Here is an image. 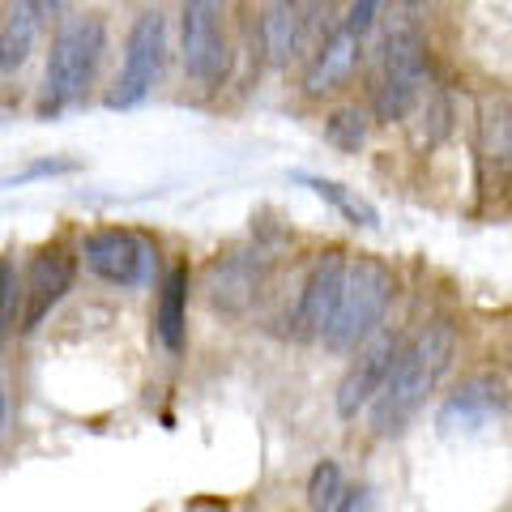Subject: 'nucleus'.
<instances>
[{
  "instance_id": "1",
  "label": "nucleus",
  "mask_w": 512,
  "mask_h": 512,
  "mask_svg": "<svg viewBox=\"0 0 512 512\" xmlns=\"http://www.w3.org/2000/svg\"><path fill=\"white\" fill-rule=\"evenodd\" d=\"M453 350H457V333L453 325H427L423 333H414L410 342H402L397 350V359L389 367V380L380 384V393L372 397V431L376 436H402L410 427V419L423 410L427 393H436L440 376L448 372V363H453Z\"/></svg>"
},
{
  "instance_id": "2",
  "label": "nucleus",
  "mask_w": 512,
  "mask_h": 512,
  "mask_svg": "<svg viewBox=\"0 0 512 512\" xmlns=\"http://www.w3.org/2000/svg\"><path fill=\"white\" fill-rule=\"evenodd\" d=\"M107 52V22L99 13H82V18H64L52 35V52H47L43 86H39V120H56L86 94L99 77V64Z\"/></svg>"
},
{
  "instance_id": "3",
  "label": "nucleus",
  "mask_w": 512,
  "mask_h": 512,
  "mask_svg": "<svg viewBox=\"0 0 512 512\" xmlns=\"http://www.w3.org/2000/svg\"><path fill=\"white\" fill-rule=\"evenodd\" d=\"M397 282L389 274V265L376 261V256H359V261L346 265V282H342V295H338V308H333L325 333L320 342L333 355H346L355 350L359 342H367L372 333L380 329L384 312L393 303Z\"/></svg>"
},
{
  "instance_id": "4",
  "label": "nucleus",
  "mask_w": 512,
  "mask_h": 512,
  "mask_svg": "<svg viewBox=\"0 0 512 512\" xmlns=\"http://www.w3.org/2000/svg\"><path fill=\"white\" fill-rule=\"evenodd\" d=\"M427 94V39L419 26H393L376 52L372 107L384 124L406 120Z\"/></svg>"
},
{
  "instance_id": "5",
  "label": "nucleus",
  "mask_w": 512,
  "mask_h": 512,
  "mask_svg": "<svg viewBox=\"0 0 512 512\" xmlns=\"http://www.w3.org/2000/svg\"><path fill=\"white\" fill-rule=\"evenodd\" d=\"M184 73L201 90H218L231 73V35H227V0H184L180 18Z\"/></svg>"
},
{
  "instance_id": "6",
  "label": "nucleus",
  "mask_w": 512,
  "mask_h": 512,
  "mask_svg": "<svg viewBox=\"0 0 512 512\" xmlns=\"http://www.w3.org/2000/svg\"><path fill=\"white\" fill-rule=\"evenodd\" d=\"M77 256L69 244H47L26 261V269L18 274V329L13 333H35L47 316H52L64 299H69L73 282H77Z\"/></svg>"
},
{
  "instance_id": "7",
  "label": "nucleus",
  "mask_w": 512,
  "mask_h": 512,
  "mask_svg": "<svg viewBox=\"0 0 512 512\" xmlns=\"http://www.w3.org/2000/svg\"><path fill=\"white\" fill-rule=\"evenodd\" d=\"M163 60H167V18L158 9H146L124 39V60H120L116 82L107 90V107L128 111V107L146 103V94L163 77Z\"/></svg>"
},
{
  "instance_id": "8",
  "label": "nucleus",
  "mask_w": 512,
  "mask_h": 512,
  "mask_svg": "<svg viewBox=\"0 0 512 512\" xmlns=\"http://www.w3.org/2000/svg\"><path fill=\"white\" fill-rule=\"evenodd\" d=\"M82 265L90 269L99 282L120 286V291H133V286H146L158 274V248L150 244L141 231L128 227H99L82 239Z\"/></svg>"
},
{
  "instance_id": "9",
  "label": "nucleus",
  "mask_w": 512,
  "mask_h": 512,
  "mask_svg": "<svg viewBox=\"0 0 512 512\" xmlns=\"http://www.w3.org/2000/svg\"><path fill=\"white\" fill-rule=\"evenodd\" d=\"M265 278H269V256L261 248H235L227 256H218L205 269V303L222 316H244L256 299L265 291Z\"/></svg>"
},
{
  "instance_id": "10",
  "label": "nucleus",
  "mask_w": 512,
  "mask_h": 512,
  "mask_svg": "<svg viewBox=\"0 0 512 512\" xmlns=\"http://www.w3.org/2000/svg\"><path fill=\"white\" fill-rule=\"evenodd\" d=\"M346 256L342 252H325L320 261L308 269L303 278V291L295 299V312L286 320V333L295 342H320L325 333L333 308H338V295H342V282H346Z\"/></svg>"
},
{
  "instance_id": "11",
  "label": "nucleus",
  "mask_w": 512,
  "mask_h": 512,
  "mask_svg": "<svg viewBox=\"0 0 512 512\" xmlns=\"http://www.w3.org/2000/svg\"><path fill=\"white\" fill-rule=\"evenodd\" d=\"M478 175L487 192L512 188V94L504 90L478 103Z\"/></svg>"
},
{
  "instance_id": "12",
  "label": "nucleus",
  "mask_w": 512,
  "mask_h": 512,
  "mask_svg": "<svg viewBox=\"0 0 512 512\" xmlns=\"http://www.w3.org/2000/svg\"><path fill=\"white\" fill-rule=\"evenodd\" d=\"M504 410H508L504 380L483 372V376L466 380L453 397H448V402L440 406V414H436V423H440V431L453 436V431H478V427H487L495 414H504Z\"/></svg>"
},
{
  "instance_id": "13",
  "label": "nucleus",
  "mask_w": 512,
  "mask_h": 512,
  "mask_svg": "<svg viewBox=\"0 0 512 512\" xmlns=\"http://www.w3.org/2000/svg\"><path fill=\"white\" fill-rule=\"evenodd\" d=\"M397 350H402V342H397V338H376L355 363H350V372L338 384V414H342V419H359V410L372 406V397L380 393V384L389 380V367L397 359Z\"/></svg>"
},
{
  "instance_id": "14",
  "label": "nucleus",
  "mask_w": 512,
  "mask_h": 512,
  "mask_svg": "<svg viewBox=\"0 0 512 512\" xmlns=\"http://www.w3.org/2000/svg\"><path fill=\"white\" fill-rule=\"evenodd\" d=\"M60 9V0H13L5 22H0V77L18 73L35 52L47 18Z\"/></svg>"
},
{
  "instance_id": "15",
  "label": "nucleus",
  "mask_w": 512,
  "mask_h": 512,
  "mask_svg": "<svg viewBox=\"0 0 512 512\" xmlns=\"http://www.w3.org/2000/svg\"><path fill=\"white\" fill-rule=\"evenodd\" d=\"M154 333L167 355H184V346H188V265H171L167 274L158 278Z\"/></svg>"
},
{
  "instance_id": "16",
  "label": "nucleus",
  "mask_w": 512,
  "mask_h": 512,
  "mask_svg": "<svg viewBox=\"0 0 512 512\" xmlns=\"http://www.w3.org/2000/svg\"><path fill=\"white\" fill-rule=\"evenodd\" d=\"M359 52H363V39H355L350 30H333L312 52V69H308V94H325L338 82H346L350 69L359 64Z\"/></svg>"
},
{
  "instance_id": "17",
  "label": "nucleus",
  "mask_w": 512,
  "mask_h": 512,
  "mask_svg": "<svg viewBox=\"0 0 512 512\" xmlns=\"http://www.w3.org/2000/svg\"><path fill=\"white\" fill-rule=\"evenodd\" d=\"M299 184H308L320 201H329L333 210H338L346 222H355V227H380L376 205H367V201L359 197V192L342 188L338 180H325V175H299Z\"/></svg>"
},
{
  "instance_id": "18",
  "label": "nucleus",
  "mask_w": 512,
  "mask_h": 512,
  "mask_svg": "<svg viewBox=\"0 0 512 512\" xmlns=\"http://www.w3.org/2000/svg\"><path fill=\"white\" fill-rule=\"evenodd\" d=\"M346 491V478H342V466L338 461H316V470L308 478V512H333V504L342 500Z\"/></svg>"
},
{
  "instance_id": "19",
  "label": "nucleus",
  "mask_w": 512,
  "mask_h": 512,
  "mask_svg": "<svg viewBox=\"0 0 512 512\" xmlns=\"http://www.w3.org/2000/svg\"><path fill=\"white\" fill-rule=\"evenodd\" d=\"M325 137H329L338 150H359L363 141H367V116H363L359 107L333 111V116L325 120Z\"/></svg>"
},
{
  "instance_id": "20",
  "label": "nucleus",
  "mask_w": 512,
  "mask_h": 512,
  "mask_svg": "<svg viewBox=\"0 0 512 512\" xmlns=\"http://www.w3.org/2000/svg\"><path fill=\"white\" fill-rule=\"evenodd\" d=\"M18 329V261L0 256V346Z\"/></svg>"
},
{
  "instance_id": "21",
  "label": "nucleus",
  "mask_w": 512,
  "mask_h": 512,
  "mask_svg": "<svg viewBox=\"0 0 512 512\" xmlns=\"http://www.w3.org/2000/svg\"><path fill=\"white\" fill-rule=\"evenodd\" d=\"M376 13H380V0H350V13H346L342 30H350L355 39H363L367 30L376 26Z\"/></svg>"
},
{
  "instance_id": "22",
  "label": "nucleus",
  "mask_w": 512,
  "mask_h": 512,
  "mask_svg": "<svg viewBox=\"0 0 512 512\" xmlns=\"http://www.w3.org/2000/svg\"><path fill=\"white\" fill-rule=\"evenodd\" d=\"M333 512H380L376 491L372 487H350V491H342V500L333 504Z\"/></svg>"
},
{
  "instance_id": "23",
  "label": "nucleus",
  "mask_w": 512,
  "mask_h": 512,
  "mask_svg": "<svg viewBox=\"0 0 512 512\" xmlns=\"http://www.w3.org/2000/svg\"><path fill=\"white\" fill-rule=\"evenodd\" d=\"M9 423V393H5V384H0V431H5Z\"/></svg>"
},
{
  "instance_id": "24",
  "label": "nucleus",
  "mask_w": 512,
  "mask_h": 512,
  "mask_svg": "<svg viewBox=\"0 0 512 512\" xmlns=\"http://www.w3.org/2000/svg\"><path fill=\"white\" fill-rule=\"evenodd\" d=\"M406 5H410V9H414V5H427V0H406Z\"/></svg>"
},
{
  "instance_id": "25",
  "label": "nucleus",
  "mask_w": 512,
  "mask_h": 512,
  "mask_svg": "<svg viewBox=\"0 0 512 512\" xmlns=\"http://www.w3.org/2000/svg\"><path fill=\"white\" fill-rule=\"evenodd\" d=\"M291 5H295V0H291Z\"/></svg>"
},
{
  "instance_id": "26",
  "label": "nucleus",
  "mask_w": 512,
  "mask_h": 512,
  "mask_svg": "<svg viewBox=\"0 0 512 512\" xmlns=\"http://www.w3.org/2000/svg\"><path fill=\"white\" fill-rule=\"evenodd\" d=\"M508 359H512V355H508Z\"/></svg>"
}]
</instances>
